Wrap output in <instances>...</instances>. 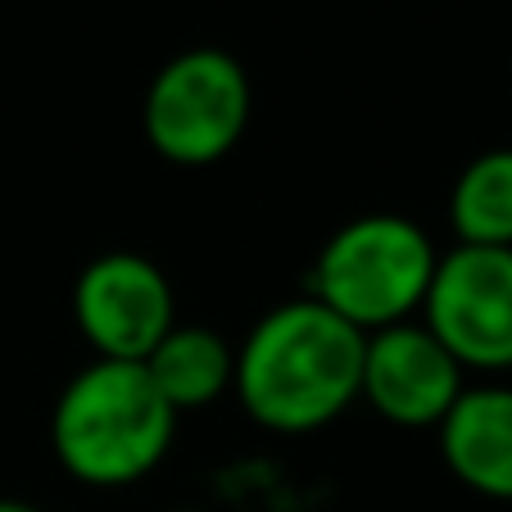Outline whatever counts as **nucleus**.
I'll use <instances>...</instances> for the list:
<instances>
[{"instance_id": "9d476101", "label": "nucleus", "mask_w": 512, "mask_h": 512, "mask_svg": "<svg viewBox=\"0 0 512 512\" xmlns=\"http://www.w3.org/2000/svg\"><path fill=\"white\" fill-rule=\"evenodd\" d=\"M449 227L458 245L512 250V145H494L458 173L449 191Z\"/></svg>"}, {"instance_id": "39448f33", "label": "nucleus", "mask_w": 512, "mask_h": 512, "mask_svg": "<svg viewBox=\"0 0 512 512\" xmlns=\"http://www.w3.org/2000/svg\"><path fill=\"white\" fill-rule=\"evenodd\" d=\"M422 327L463 372H512V250L454 245L440 254L422 300Z\"/></svg>"}, {"instance_id": "f8f14e48", "label": "nucleus", "mask_w": 512, "mask_h": 512, "mask_svg": "<svg viewBox=\"0 0 512 512\" xmlns=\"http://www.w3.org/2000/svg\"><path fill=\"white\" fill-rule=\"evenodd\" d=\"M173 512H204V508H173Z\"/></svg>"}, {"instance_id": "9b49d317", "label": "nucleus", "mask_w": 512, "mask_h": 512, "mask_svg": "<svg viewBox=\"0 0 512 512\" xmlns=\"http://www.w3.org/2000/svg\"><path fill=\"white\" fill-rule=\"evenodd\" d=\"M0 512H41L37 503H23V499H0Z\"/></svg>"}, {"instance_id": "423d86ee", "label": "nucleus", "mask_w": 512, "mask_h": 512, "mask_svg": "<svg viewBox=\"0 0 512 512\" xmlns=\"http://www.w3.org/2000/svg\"><path fill=\"white\" fill-rule=\"evenodd\" d=\"M73 322L96 358L145 363L177 322L173 281L136 250L96 254L73 281Z\"/></svg>"}, {"instance_id": "20e7f679", "label": "nucleus", "mask_w": 512, "mask_h": 512, "mask_svg": "<svg viewBox=\"0 0 512 512\" xmlns=\"http://www.w3.org/2000/svg\"><path fill=\"white\" fill-rule=\"evenodd\" d=\"M250 114L254 87L241 59L223 46H191L150 78L141 127L159 159L209 168L241 145Z\"/></svg>"}, {"instance_id": "0eeeda50", "label": "nucleus", "mask_w": 512, "mask_h": 512, "mask_svg": "<svg viewBox=\"0 0 512 512\" xmlns=\"http://www.w3.org/2000/svg\"><path fill=\"white\" fill-rule=\"evenodd\" d=\"M467 372L454 363L440 340L422 322H395L368 336L363 345V390L372 413L386 417L390 426L426 431L440 426L454 399L463 395Z\"/></svg>"}, {"instance_id": "1a4fd4ad", "label": "nucleus", "mask_w": 512, "mask_h": 512, "mask_svg": "<svg viewBox=\"0 0 512 512\" xmlns=\"http://www.w3.org/2000/svg\"><path fill=\"white\" fill-rule=\"evenodd\" d=\"M145 372L177 417L200 413L232 390L236 345L204 322H173V331L150 349Z\"/></svg>"}, {"instance_id": "6e6552de", "label": "nucleus", "mask_w": 512, "mask_h": 512, "mask_svg": "<svg viewBox=\"0 0 512 512\" xmlns=\"http://www.w3.org/2000/svg\"><path fill=\"white\" fill-rule=\"evenodd\" d=\"M435 431H440V458L454 481H463L481 499L512 503V386L503 381L463 386Z\"/></svg>"}, {"instance_id": "f03ea898", "label": "nucleus", "mask_w": 512, "mask_h": 512, "mask_svg": "<svg viewBox=\"0 0 512 512\" xmlns=\"http://www.w3.org/2000/svg\"><path fill=\"white\" fill-rule=\"evenodd\" d=\"M177 413L155 390L145 363L96 358L68 377L50 413V449L78 485L127 490L173 449Z\"/></svg>"}, {"instance_id": "7ed1b4c3", "label": "nucleus", "mask_w": 512, "mask_h": 512, "mask_svg": "<svg viewBox=\"0 0 512 512\" xmlns=\"http://www.w3.org/2000/svg\"><path fill=\"white\" fill-rule=\"evenodd\" d=\"M440 250L404 213H363L327 236L309 272V295L363 336L422 313Z\"/></svg>"}, {"instance_id": "f257e3e1", "label": "nucleus", "mask_w": 512, "mask_h": 512, "mask_svg": "<svg viewBox=\"0 0 512 512\" xmlns=\"http://www.w3.org/2000/svg\"><path fill=\"white\" fill-rule=\"evenodd\" d=\"M368 336L313 295L268 309L236 345L232 395L272 435H309L358 404Z\"/></svg>"}]
</instances>
